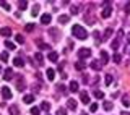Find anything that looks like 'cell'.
I'll use <instances>...</instances> for the list:
<instances>
[{"mask_svg":"<svg viewBox=\"0 0 130 115\" xmlns=\"http://www.w3.org/2000/svg\"><path fill=\"white\" fill-rule=\"evenodd\" d=\"M72 34L75 36L76 39H80V41H85L88 37V32H86V29H85L83 26H78V24H75V26L72 28Z\"/></svg>","mask_w":130,"mask_h":115,"instance_id":"6da1fadb","label":"cell"},{"mask_svg":"<svg viewBox=\"0 0 130 115\" xmlns=\"http://www.w3.org/2000/svg\"><path fill=\"white\" fill-rule=\"evenodd\" d=\"M0 92H2V97H3V99H5V101L11 99V96H13L8 86H2V88H0Z\"/></svg>","mask_w":130,"mask_h":115,"instance_id":"7a4b0ae2","label":"cell"},{"mask_svg":"<svg viewBox=\"0 0 130 115\" xmlns=\"http://www.w3.org/2000/svg\"><path fill=\"white\" fill-rule=\"evenodd\" d=\"M78 57L80 59H88V57H91V49H88V47L78 49Z\"/></svg>","mask_w":130,"mask_h":115,"instance_id":"3957f363","label":"cell"},{"mask_svg":"<svg viewBox=\"0 0 130 115\" xmlns=\"http://www.w3.org/2000/svg\"><path fill=\"white\" fill-rule=\"evenodd\" d=\"M13 68H7L5 71H3V80L5 81H10V80H13Z\"/></svg>","mask_w":130,"mask_h":115,"instance_id":"277c9868","label":"cell"},{"mask_svg":"<svg viewBox=\"0 0 130 115\" xmlns=\"http://www.w3.org/2000/svg\"><path fill=\"white\" fill-rule=\"evenodd\" d=\"M24 88H26V86H24L23 76H16V89H18V91H23Z\"/></svg>","mask_w":130,"mask_h":115,"instance_id":"5b68a950","label":"cell"},{"mask_svg":"<svg viewBox=\"0 0 130 115\" xmlns=\"http://www.w3.org/2000/svg\"><path fill=\"white\" fill-rule=\"evenodd\" d=\"M111 15H112V8L109 7V5H106L103 8V11H101V16H103V18H109Z\"/></svg>","mask_w":130,"mask_h":115,"instance_id":"8992f818","label":"cell"},{"mask_svg":"<svg viewBox=\"0 0 130 115\" xmlns=\"http://www.w3.org/2000/svg\"><path fill=\"white\" fill-rule=\"evenodd\" d=\"M91 68L93 70H96V71H99L101 68H103V63H101V60H91Z\"/></svg>","mask_w":130,"mask_h":115,"instance_id":"52a82bcc","label":"cell"},{"mask_svg":"<svg viewBox=\"0 0 130 115\" xmlns=\"http://www.w3.org/2000/svg\"><path fill=\"white\" fill-rule=\"evenodd\" d=\"M51 21H52V16L49 13H44L42 16H41V23H42V24H49Z\"/></svg>","mask_w":130,"mask_h":115,"instance_id":"ba28073f","label":"cell"},{"mask_svg":"<svg viewBox=\"0 0 130 115\" xmlns=\"http://www.w3.org/2000/svg\"><path fill=\"white\" fill-rule=\"evenodd\" d=\"M46 75H47V80H49V81H54V78H55V70H54V68H47Z\"/></svg>","mask_w":130,"mask_h":115,"instance_id":"9c48e42d","label":"cell"},{"mask_svg":"<svg viewBox=\"0 0 130 115\" xmlns=\"http://www.w3.org/2000/svg\"><path fill=\"white\" fill-rule=\"evenodd\" d=\"M23 102L24 104H32V102H34V96H32V94H24Z\"/></svg>","mask_w":130,"mask_h":115,"instance_id":"30bf717a","label":"cell"},{"mask_svg":"<svg viewBox=\"0 0 130 115\" xmlns=\"http://www.w3.org/2000/svg\"><path fill=\"white\" fill-rule=\"evenodd\" d=\"M76 105H78V104H76V101H75V99H68V101H67V107L70 109V110H75V109H76Z\"/></svg>","mask_w":130,"mask_h":115,"instance_id":"8fae6325","label":"cell"},{"mask_svg":"<svg viewBox=\"0 0 130 115\" xmlns=\"http://www.w3.org/2000/svg\"><path fill=\"white\" fill-rule=\"evenodd\" d=\"M80 99H81V102H83V104H89V96H88V92H81L80 94Z\"/></svg>","mask_w":130,"mask_h":115,"instance_id":"7c38bea8","label":"cell"},{"mask_svg":"<svg viewBox=\"0 0 130 115\" xmlns=\"http://www.w3.org/2000/svg\"><path fill=\"white\" fill-rule=\"evenodd\" d=\"M68 21H70V16H68V15H60V16H59V23L67 24Z\"/></svg>","mask_w":130,"mask_h":115,"instance_id":"4fadbf2b","label":"cell"},{"mask_svg":"<svg viewBox=\"0 0 130 115\" xmlns=\"http://www.w3.org/2000/svg\"><path fill=\"white\" fill-rule=\"evenodd\" d=\"M0 36H5V37L11 36V29L10 28H2V29H0Z\"/></svg>","mask_w":130,"mask_h":115,"instance_id":"5bb4252c","label":"cell"},{"mask_svg":"<svg viewBox=\"0 0 130 115\" xmlns=\"http://www.w3.org/2000/svg\"><path fill=\"white\" fill-rule=\"evenodd\" d=\"M107 62H109V54H107V52H101V63H107Z\"/></svg>","mask_w":130,"mask_h":115,"instance_id":"9a60e30c","label":"cell"},{"mask_svg":"<svg viewBox=\"0 0 130 115\" xmlns=\"http://www.w3.org/2000/svg\"><path fill=\"white\" fill-rule=\"evenodd\" d=\"M47 59L51 62H57V60H59V54H57V52H51V54L47 55Z\"/></svg>","mask_w":130,"mask_h":115,"instance_id":"2e32d148","label":"cell"},{"mask_svg":"<svg viewBox=\"0 0 130 115\" xmlns=\"http://www.w3.org/2000/svg\"><path fill=\"white\" fill-rule=\"evenodd\" d=\"M8 110H10V115H18V113H20L18 105H10V107H8Z\"/></svg>","mask_w":130,"mask_h":115,"instance_id":"e0dca14e","label":"cell"},{"mask_svg":"<svg viewBox=\"0 0 130 115\" xmlns=\"http://www.w3.org/2000/svg\"><path fill=\"white\" fill-rule=\"evenodd\" d=\"M13 65H15V67H18V68H21L23 65H24V62L18 57V59H15V60H13Z\"/></svg>","mask_w":130,"mask_h":115,"instance_id":"ac0fdd59","label":"cell"},{"mask_svg":"<svg viewBox=\"0 0 130 115\" xmlns=\"http://www.w3.org/2000/svg\"><path fill=\"white\" fill-rule=\"evenodd\" d=\"M34 59H36V62H38L39 65H42V63H44V57H42V54H39V52L34 55Z\"/></svg>","mask_w":130,"mask_h":115,"instance_id":"d6986e66","label":"cell"},{"mask_svg":"<svg viewBox=\"0 0 130 115\" xmlns=\"http://www.w3.org/2000/svg\"><path fill=\"white\" fill-rule=\"evenodd\" d=\"M111 36H112V29H111V28H107V29L104 31V36H103V37H104V41H107Z\"/></svg>","mask_w":130,"mask_h":115,"instance_id":"ffe728a7","label":"cell"},{"mask_svg":"<svg viewBox=\"0 0 130 115\" xmlns=\"http://www.w3.org/2000/svg\"><path fill=\"white\" fill-rule=\"evenodd\" d=\"M70 91L72 92H76V91H78V83H76V81H72V83H70Z\"/></svg>","mask_w":130,"mask_h":115,"instance_id":"44dd1931","label":"cell"},{"mask_svg":"<svg viewBox=\"0 0 130 115\" xmlns=\"http://www.w3.org/2000/svg\"><path fill=\"white\" fill-rule=\"evenodd\" d=\"M26 7H28V2H24V0H20V2H18V8H20V10H24Z\"/></svg>","mask_w":130,"mask_h":115,"instance_id":"7402d4cb","label":"cell"},{"mask_svg":"<svg viewBox=\"0 0 130 115\" xmlns=\"http://www.w3.org/2000/svg\"><path fill=\"white\" fill-rule=\"evenodd\" d=\"M5 47H8L10 50H15V49H16V46L13 42H10V41H5Z\"/></svg>","mask_w":130,"mask_h":115,"instance_id":"603a6c76","label":"cell"},{"mask_svg":"<svg viewBox=\"0 0 130 115\" xmlns=\"http://www.w3.org/2000/svg\"><path fill=\"white\" fill-rule=\"evenodd\" d=\"M122 104H124L125 107H128V105H130V99H128V96H124V97H122Z\"/></svg>","mask_w":130,"mask_h":115,"instance_id":"cb8c5ba5","label":"cell"},{"mask_svg":"<svg viewBox=\"0 0 130 115\" xmlns=\"http://www.w3.org/2000/svg\"><path fill=\"white\" fill-rule=\"evenodd\" d=\"M29 113H31V115H41V109H39V107H32Z\"/></svg>","mask_w":130,"mask_h":115,"instance_id":"d4e9b609","label":"cell"},{"mask_svg":"<svg viewBox=\"0 0 130 115\" xmlns=\"http://www.w3.org/2000/svg\"><path fill=\"white\" fill-rule=\"evenodd\" d=\"M38 46H39V49H51V46H49V44L41 42V41H38Z\"/></svg>","mask_w":130,"mask_h":115,"instance_id":"484cf974","label":"cell"},{"mask_svg":"<svg viewBox=\"0 0 130 115\" xmlns=\"http://www.w3.org/2000/svg\"><path fill=\"white\" fill-rule=\"evenodd\" d=\"M15 39H16V42H18V44H23V42H24V37H23L21 34H16Z\"/></svg>","mask_w":130,"mask_h":115,"instance_id":"4316f807","label":"cell"},{"mask_svg":"<svg viewBox=\"0 0 130 115\" xmlns=\"http://www.w3.org/2000/svg\"><path fill=\"white\" fill-rule=\"evenodd\" d=\"M119 46H120V41H119V39L112 41V49H116V50H117V49H119Z\"/></svg>","mask_w":130,"mask_h":115,"instance_id":"83f0119b","label":"cell"},{"mask_svg":"<svg viewBox=\"0 0 130 115\" xmlns=\"http://www.w3.org/2000/svg\"><path fill=\"white\" fill-rule=\"evenodd\" d=\"M41 109H42V110H49V109H51V104H49V102H42V104H41Z\"/></svg>","mask_w":130,"mask_h":115,"instance_id":"f1b7e54d","label":"cell"},{"mask_svg":"<svg viewBox=\"0 0 130 115\" xmlns=\"http://www.w3.org/2000/svg\"><path fill=\"white\" fill-rule=\"evenodd\" d=\"M103 107H104V110H111L112 109V102H104V105H103Z\"/></svg>","mask_w":130,"mask_h":115,"instance_id":"f546056e","label":"cell"},{"mask_svg":"<svg viewBox=\"0 0 130 115\" xmlns=\"http://www.w3.org/2000/svg\"><path fill=\"white\" fill-rule=\"evenodd\" d=\"M94 97H98V99H104V92H101V91H94Z\"/></svg>","mask_w":130,"mask_h":115,"instance_id":"4dcf8cb0","label":"cell"},{"mask_svg":"<svg viewBox=\"0 0 130 115\" xmlns=\"http://www.w3.org/2000/svg\"><path fill=\"white\" fill-rule=\"evenodd\" d=\"M120 60H122L120 54H114V62H116V63H120Z\"/></svg>","mask_w":130,"mask_h":115,"instance_id":"1f68e13d","label":"cell"},{"mask_svg":"<svg viewBox=\"0 0 130 115\" xmlns=\"http://www.w3.org/2000/svg\"><path fill=\"white\" fill-rule=\"evenodd\" d=\"M75 68H76V70H80V71H81V70L85 68V63H81V62H76V63H75Z\"/></svg>","mask_w":130,"mask_h":115,"instance_id":"d6a6232c","label":"cell"},{"mask_svg":"<svg viewBox=\"0 0 130 115\" xmlns=\"http://www.w3.org/2000/svg\"><path fill=\"white\" fill-rule=\"evenodd\" d=\"M0 7H3L5 10H10V3H8V2H3V0L0 2Z\"/></svg>","mask_w":130,"mask_h":115,"instance_id":"836d02e7","label":"cell"},{"mask_svg":"<svg viewBox=\"0 0 130 115\" xmlns=\"http://www.w3.org/2000/svg\"><path fill=\"white\" fill-rule=\"evenodd\" d=\"M49 34H51V36L54 34V36H55V39H57V37H59V36H57V34H59V29H55V28H52V29L49 31Z\"/></svg>","mask_w":130,"mask_h":115,"instance_id":"e575fe53","label":"cell"},{"mask_svg":"<svg viewBox=\"0 0 130 115\" xmlns=\"http://www.w3.org/2000/svg\"><path fill=\"white\" fill-rule=\"evenodd\" d=\"M38 10H39V5H34V8H32V11H31V15H32V16H38Z\"/></svg>","mask_w":130,"mask_h":115,"instance_id":"d590c367","label":"cell"},{"mask_svg":"<svg viewBox=\"0 0 130 115\" xmlns=\"http://www.w3.org/2000/svg\"><path fill=\"white\" fill-rule=\"evenodd\" d=\"M111 83H112V75H106V84L109 86Z\"/></svg>","mask_w":130,"mask_h":115,"instance_id":"8d00e7d4","label":"cell"},{"mask_svg":"<svg viewBox=\"0 0 130 115\" xmlns=\"http://www.w3.org/2000/svg\"><path fill=\"white\" fill-rule=\"evenodd\" d=\"M0 59H2L3 62H7L8 60V54H7V52H2V54H0Z\"/></svg>","mask_w":130,"mask_h":115,"instance_id":"74e56055","label":"cell"},{"mask_svg":"<svg viewBox=\"0 0 130 115\" xmlns=\"http://www.w3.org/2000/svg\"><path fill=\"white\" fill-rule=\"evenodd\" d=\"M93 37H94L96 41H99V37H101V34H99V31H94V32H93Z\"/></svg>","mask_w":130,"mask_h":115,"instance_id":"f35d334b","label":"cell"},{"mask_svg":"<svg viewBox=\"0 0 130 115\" xmlns=\"http://www.w3.org/2000/svg\"><path fill=\"white\" fill-rule=\"evenodd\" d=\"M78 11H80V8H78V7H72V13H73V15H76Z\"/></svg>","mask_w":130,"mask_h":115,"instance_id":"ab89813d","label":"cell"},{"mask_svg":"<svg viewBox=\"0 0 130 115\" xmlns=\"http://www.w3.org/2000/svg\"><path fill=\"white\" fill-rule=\"evenodd\" d=\"M89 110H91V112H96V110H98V105H96V104H91V107H89Z\"/></svg>","mask_w":130,"mask_h":115,"instance_id":"60d3db41","label":"cell"},{"mask_svg":"<svg viewBox=\"0 0 130 115\" xmlns=\"http://www.w3.org/2000/svg\"><path fill=\"white\" fill-rule=\"evenodd\" d=\"M55 115H67V113H65V110L63 109H59V110H57V113Z\"/></svg>","mask_w":130,"mask_h":115,"instance_id":"b9f144b4","label":"cell"},{"mask_svg":"<svg viewBox=\"0 0 130 115\" xmlns=\"http://www.w3.org/2000/svg\"><path fill=\"white\" fill-rule=\"evenodd\" d=\"M32 29H34V24H28V26H26V31H32Z\"/></svg>","mask_w":130,"mask_h":115,"instance_id":"7bdbcfd3","label":"cell"},{"mask_svg":"<svg viewBox=\"0 0 130 115\" xmlns=\"http://www.w3.org/2000/svg\"><path fill=\"white\" fill-rule=\"evenodd\" d=\"M125 11H127V13H130V3H127V7H125Z\"/></svg>","mask_w":130,"mask_h":115,"instance_id":"ee69618b","label":"cell"},{"mask_svg":"<svg viewBox=\"0 0 130 115\" xmlns=\"http://www.w3.org/2000/svg\"><path fill=\"white\" fill-rule=\"evenodd\" d=\"M122 115H130V113L128 112H122Z\"/></svg>","mask_w":130,"mask_h":115,"instance_id":"f6af8a7d","label":"cell"},{"mask_svg":"<svg viewBox=\"0 0 130 115\" xmlns=\"http://www.w3.org/2000/svg\"><path fill=\"white\" fill-rule=\"evenodd\" d=\"M127 41H128V42H130V34H128V36H127Z\"/></svg>","mask_w":130,"mask_h":115,"instance_id":"bcb514c9","label":"cell"},{"mask_svg":"<svg viewBox=\"0 0 130 115\" xmlns=\"http://www.w3.org/2000/svg\"><path fill=\"white\" fill-rule=\"evenodd\" d=\"M128 55H130V49H128Z\"/></svg>","mask_w":130,"mask_h":115,"instance_id":"7dc6e473","label":"cell"},{"mask_svg":"<svg viewBox=\"0 0 130 115\" xmlns=\"http://www.w3.org/2000/svg\"><path fill=\"white\" fill-rule=\"evenodd\" d=\"M81 115H88V113H81Z\"/></svg>","mask_w":130,"mask_h":115,"instance_id":"c3c4849f","label":"cell"},{"mask_svg":"<svg viewBox=\"0 0 130 115\" xmlns=\"http://www.w3.org/2000/svg\"><path fill=\"white\" fill-rule=\"evenodd\" d=\"M0 73H2V68H0Z\"/></svg>","mask_w":130,"mask_h":115,"instance_id":"681fc988","label":"cell"}]
</instances>
